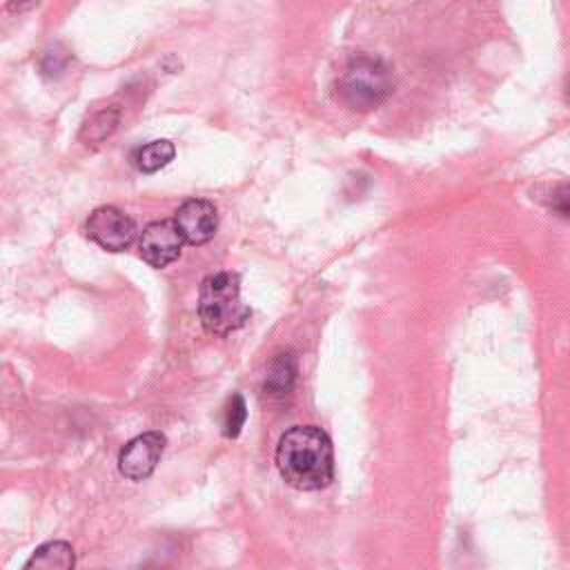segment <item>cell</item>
Returning a JSON list of instances; mask_svg holds the SVG:
<instances>
[{
    "instance_id": "obj_1",
    "label": "cell",
    "mask_w": 570,
    "mask_h": 570,
    "mask_svg": "<svg viewBox=\"0 0 570 570\" xmlns=\"http://www.w3.org/2000/svg\"><path fill=\"white\" fill-rule=\"evenodd\" d=\"M274 459L281 476L296 490H321L334 479L332 439L318 425H294L285 430Z\"/></svg>"
},
{
    "instance_id": "obj_2",
    "label": "cell",
    "mask_w": 570,
    "mask_h": 570,
    "mask_svg": "<svg viewBox=\"0 0 570 570\" xmlns=\"http://www.w3.org/2000/svg\"><path fill=\"white\" fill-rule=\"evenodd\" d=\"M249 316L252 309L240 301V276L236 272H216L203 278L198 318L209 334L227 336L240 330Z\"/></svg>"
},
{
    "instance_id": "obj_3",
    "label": "cell",
    "mask_w": 570,
    "mask_h": 570,
    "mask_svg": "<svg viewBox=\"0 0 570 570\" xmlns=\"http://www.w3.org/2000/svg\"><path fill=\"white\" fill-rule=\"evenodd\" d=\"M394 89L390 67L372 56L350 60L336 82L338 100L352 111H367L379 107Z\"/></svg>"
},
{
    "instance_id": "obj_4",
    "label": "cell",
    "mask_w": 570,
    "mask_h": 570,
    "mask_svg": "<svg viewBox=\"0 0 570 570\" xmlns=\"http://www.w3.org/2000/svg\"><path fill=\"white\" fill-rule=\"evenodd\" d=\"M85 234L98 247L107 252H125L138 234V227L131 216L114 205H102L94 209L85 223Z\"/></svg>"
},
{
    "instance_id": "obj_5",
    "label": "cell",
    "mask_w": 570,
    "mask_h": 570,
    "mask_svg": "<svg viewBox=\"0 0 570 570\" xmlns=\"http://www.w3.org/2000/svg\"><path fill=\"white\" fill-rule=\"evenodd\" d=\"M165 445H167V439L158 430L134 436L118 452V472L129 481L147 479L156 470L165 452Z\"/></svg>"
},
{
    "instance_id": "obj_6",
    "label": "cell",
    "mask_w": 570,
    "mask_h": 570,
    "mask_svg": "<svg viewBox=\"0 0 570 570\" xmlns=\"http://www.w3.org/2000/svg\"><path fill=\"white\" fill-rule=\"evenodd\" d=\"M183 245H185V238L174 218H160L149 223L142 229L138 240L142 261L156 269L171 265L180 256Z\"/></svg>"
},
{
    "instance_id": "obj_7",
    "label": "cell",
    "mask_w": 570,
    "mask_h": 570,
    "mask_svg": "<svg viewBox=\"0 0 570 570\" xmlns=\"http://www.w3.org/2000/svg\"><path fill=\"white\" fill-rule=\"evenodd\" d=\"M174 220H176L185 243L198 247L214 238V234L218 229V209L212 200L189 198L176 209Z\"/></svg>"
},
{
    "instance_id": "obj_8",
    "label": "cell",
    "mask_w": 570,
    "mask_h": 570,
    "mask_svg": "<svg viewBox=\"0 0 570 570\" xmlns=\"http://www.w3.org/2000/svg\"><path fill=\"white\" fill-rule=\"evenodd\" d=\"M76 566V554L67 541H47L38 546L24 570H71Z\"/></svg>"
},
{
    "instance_id": "obj_9",
    "label": "cell",
    "mask_w": 570,
    "mask_h": 570,
    "mask_svg": "<svg viewBox=\"0 0 570 570\" xmlns=\"http://www.w3.org/2000/svg\"><path fill=\"white\" fill-rule=\"evenodd\" d=\"M176 156V147L171 140L158 138L151 140L147 145H140L134 154H131V165L142 171V174H154L163 167H167Z\"/></svg>"
},
{
    "instance_id": "obj_10",
    "label": "cell",
    "mask_w": 570,
    "mask_h": 570,
    "mask_svg": "<svg viewBox=\"0 0 570 570\" xmlns=\"http://www.w3.org/2000/svg\"><path fill=\"white\" fill-rule=\"evenodd\" d=\"M294 381H296V361H294V356L289 352L276 354L267 365L265 392L274 394V396H283L292 390Z\"/></svg>"
},
{
    "instance_id": "obj_11",
    "label": "cell",
    "mask_w": 570,
    "mask_h": 570,
    "mask_svg": "<svg viewBox=\"0 0 570 570\" xmlns=\"http://www.w3.org/2000/svg\"><path fill=\"white\" fill-rule=\"evenodd\" d=\"M247 421V403L243 394H232L223 407V436L236 439Z\"/></svg>"
},
{
    "instance_id": "obj_12",
    "label": "cell",
    "mask_w": 570,
    "mask_h": 570,
    "mask_svg": "<svg viewBox=\"0 0 570 570\" xmlns=\"http://www.w3.org/2000/svg\"><path fill=\"white\" fill-rule=\"evenodd\" d=\"M554 207L570 218V185H563L557 194H554Z\"/></svg>"
},
{
    "instance_id": "obj_13",
    "label": "cell",
    "mask_w": 570,
    "mask_h": 570,
    "mask_svg": "<svg viewBox=\"0 0 570 570\" xmlns=\"http://www.w3.org/2000/svg\"><path fill=\"white\" fill-rule=\"evenodd\" d=\"M568 98H570V85H568Z\"/></svg>"
}]
</instances>
